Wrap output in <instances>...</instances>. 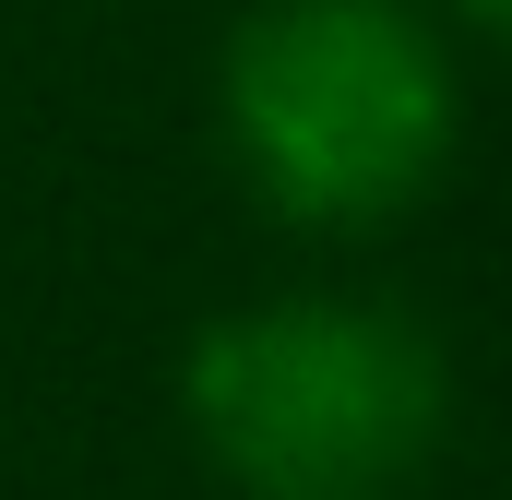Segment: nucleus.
<instances>
[{
    "label": "nucleus",
    "mask_w": 512,
    "mask_h": 500,
    "mask_svg": "<svg viewBox=\"0 0 512 500\" xmlns=\"http://www.w3.org/2000/svg\"><path fill=\"white\" fill-rule=\"evenodd\" d=\"M179 417L239 500H405L453 441V358L393 298L286 286L191 334Z\"/></svg>",
    "instance_id": "1"
},
{
    "label": "nucleus",
    "mask_w": 512,
    "mask_h": 500,
    "mask_svg": "<svg viewBox=\"0 0 512 500\" xmlns=\"http://www.w3.org/2000/svg\"><path fill=\"white\" fill-rule=\"evenodd\" d=\"M215 131L262 215L358 239L441 191L465 84L417 0H251L215 60Z\"/></svg>",
    "instance_id": "2"
},
{
    "label": "nucleus",
    "mask_w": 512,
    "mask_h": 500,
    "mask_svg": "<svg viewBox=\"0 0 512 500\" xmlns=\"http://www.w3.org/2000/svg\"><path fill=\"white\" fill-rule=\"evenodd\" d=\"M453 12H465V24H477L489 48H512V0H453Z\"/></svg>",
    "instance_id": "3"
}]
</instances>
